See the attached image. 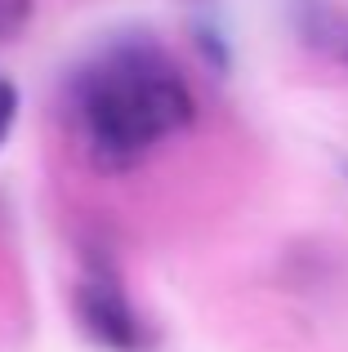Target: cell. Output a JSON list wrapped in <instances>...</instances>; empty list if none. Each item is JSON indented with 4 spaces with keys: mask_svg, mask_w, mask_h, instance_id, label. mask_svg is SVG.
I'll list each match as a JSON object with an SVG mask.
<instances>
[{
    "mask_svg": "<svg viewBox=\"0 0 348 352\" xmlns=\"http://www.w3.org/2000/svg\"><path fill=\"white\" fill-rule=\"evenodd\" d=\"M36 14V0H0V45H14Z\"/></svg>",
    "mask_w": 348,
    "mask_h": 352,
    "instance_id": "3",
    "label": "cell"
},
{
    "mask_svg": "<svg viewBox=\"0 0 348 352\" xmlns=\"http://www.w3.org/2000/svg\"><path fill=\"white\" fill-rule=\"evenodd\" d=\"M14 120H18V89L9 85L5 76H0V143L9 138V129H14Z\"/></svg>",
    "mask_w": 348,
    "mask_h": 352,
    "instance_id": "4",
    "label": "cell"
},
{
    "mask_svg": "<svg viewBox=\"0 0 348 352\" xmlns=\"http://www.w3.org/2000/svg\"><path fill=\"white\" fill-rule=\"evenodd\" d=\"M76 317L85 335L107 352H148V330H143L139 312L121 294V285L107 276H89L76 285Z\"/></svg>",
    "mask_w": 348,
    "mask_h": 352,
    "instance_id": "2",
    "label": "cell"
},
{
    "mask_svg": "<svg viewBox=\"0 0 348 352\" xmlns=\"http://www.w3.org/2000/svg\"><path fill=\"white\" fill-rule=\"evenodd\" d=\"M197 120L183 72L157 45H116L72 80V125L85 156L107 174L148 161L152 147Z\"/></svg>",
    "mask_w": 348,
    "mask_h": 352,
    "instance_id": "1",
    "label": "cell"
},
{
    "mask_svg": "<svg viewBox=\"0 0 348 352\" xmlns=\"http://www.w3.org/2000/svg\"><path fill=\"white\" fill-rule=\"evenodd\" d=\"M344 174H348V161H344Z\"/></svg>",
    "mask_w": 348,
    "mask_h": 352,
    "instance_id": "6",
    "label": "cell"
},
{
    "mask_svg": "<svg viewBox=\"0 0 348 352\" xmlns=\"http://www.w3.org/2000/svg\"><path fill=\"white\" fill-rule=\"evenodd\" d=\"M340 54H344V63H348V41H340Z\"/></svg>",
    "mask_w": 348,
    "mask_h": 352,
    "instance_id": "5",
    "label": "cell"
}]
</instances>
